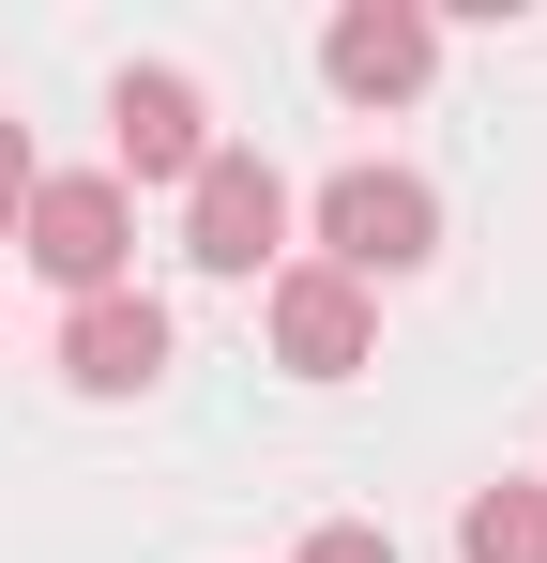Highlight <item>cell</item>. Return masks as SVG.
<instances>
[{
  "mask_svg": "<svg viewBox=\"0 0 547 563\" xmlns=\"http://www.w3.org/2000/svg\"><path fill=\"white\" fill-rule=\"evenodd\" d=\"M15 244H31V275L46 289H122V260H137V198L107 184V168H46L31 184V213H15Z\"/></svg>",
  "mask_w": 547,
  "mask_h": 563,
  "instance_id": "obj_1",
  "label": "cell"
},
{
  "mask_svg": "<svg viewBox=\"0 0 547 563\" xmlns=\"http://www.w3.org/2000/svg\"><path fill=\"white\" fill-rule=\"evenodd\" d=\"M320 244H335L350 289L426 275V260H442V198L411 184V168H335V184H320Z\"/></svg>",
  "mask_w": 547,
  "mask_h": 563,
  "instance_id": "obj_2",
  "label": "cell"
},
{
  "mask_svg": "<svg viewBox=\"0 0 547 563\" xmlns=\"http://www.w3.org/2000/svg\"><path fill=\"white\" fill-rule=\"evenodd\" d=\"M107 137H122V168L107 184H198L213 168V92L182 77V62H122V92H107Z\"/></svg>",
  "mask_w": 547,
  "mask_h": 563,
  "instance_id": "obj_3",
  "label": "cell"
},
{
  "mask_svg": "<svg viewBox=\"0 0 547 563\" xmlns=\"http://www.w3.org/2000/svg\"><path fill=\"white\" fill-rule=\"evenodd\" d=\"M274 244H289V184H274V153H228V137H213V168L182 184V260H198V275H259Z\"/></svg>",
  "mask_w": 547,
  "mask_h": 563,
  "instance_id": "obj_4",
  "label": "cell"
},
{
  "mask_svg": "<svg viewBox=\"0 0 547 563\" xmlns=\"http://www.w3.org/2000/svg\"><path fill=\"white\" fill-rule=\"evenodd\" d=\"M320 77L350 107H411L442 77V15H426V0H350V15L320 31Z\"/></svg>",
  "mask_w": 547,
  "mask_h": 563,
  "instance_id": "obj_5",
  "label": "cell"
},
{
  "mask_svg": "<svg viewBox=\"0 0 547 563\" xmlns=\"http://www.w3.org/2000/svg\"><path fill=\"white\" fill-rule=\"evenodd\" d=\"M365 351H380V305H365L335 260H289V275H274V366L289 380H350Z\"/></svg>",
  "mask_w": 547,
  "mask_h": 563,
  "instance_id": "obj_6",
  "label": "cell"
},
{
  "mask_svg": "<svg viewBox=\"0 0 547 563\" xmlns=\"http://www.w3.org/2000/svg\"><path fill=\"white\" fill-rule=\"evenodd\" d=\"M62 380L77 396H153L168 380V305L153 289H91L77 320H62Z\"/></svg>",
  "mask_w": 547,
  "mask_h": 563,
  "instance_id": "obj_7",
  "label": "cell"
},
{
  "mask_svg": "<svg viewBox=\"0 0 547 563\" xmlns=\"http://www.w3.org/2000/svg\"><path fill=\"white\" fill-rule=\"evenodd\" d=\"M456 563H547V487L533 472H502V487L456 503Z\"/></svg>",
  "mask_w": 547,
  "mask_h": 563,
  "instance_id": "obj_8",
  "label": "cell"
},
{
  "mask_svg": "<svg viewBox=\"0 0 547 563\" xmlns=\"http://www.w3.org/2000/svg\"><path fill=\"white\" fill-rule=\"evenodd\" d=\"M31 184H46V168H31V122H0V229L31 213Z\"/></svg>",
  "mask_w": 547,
  "mask_h": 563,
  "instance_id": "obj_9",
  "label": "cell"
},
{
  "mask_svg": "<svg viewBox=\"0 0 547 563\" xmlns=\"http://www.w3.org/2000/svg\"><path fill=\"white\" fill-rule=\"evenodd\" d=\"M304 563H395V549H380L365 518H320V533H304Z\"/></svg>",
  "mask_w": 547,
  "mask_h": 563,
  "instance_id": "obj_10",
  "label": "cell"
}]
</instances>
